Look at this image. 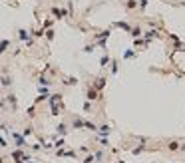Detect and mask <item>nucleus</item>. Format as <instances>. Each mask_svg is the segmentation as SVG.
Instances as JSON below:
<instances>
[{"label": "nucleus", "instance_id": "nucleus-13", "mask_svg": "<svg viewBox=\"0 0 185 163\" xmlns=\"http://www.w3.org/2000/svg\"><path fill=\"white\" fill-rule=\"evenodd\" d=\"M30 133H32V127L28 126V127H26V129H24V133H22V135H24V137H26V135H30Z\"/></svg>", "mask_w": 185, "mask_h": 163}, {"label": "nucleus", "instance_id": "nucleus-12", "mask_svg": "<svg viewBox=\"0 0 185 163\" xmlns=\"http://www.w3.org/2000/svg\"><path fill=\"white\" fill-rule=\"evenodd\" d=\"M46 38H48V40H52V38H54V30H48L46 32Z\"/></svg>", "mask_w": 185, "mask_h": 163}, {"label": "nucleus", "instance_id": "nucleus-11", "mask_svg": "<svg viewBox=\"0 0 185 163\" xmlns=\"http://www.w3.org/2000/svg\"><path fill=\"white\" fill-rule=\"evenodd\" d=\"M88 97L90 100H96V90H88Z\"/></svg>", "mask_w": 185, "mask_h": 163}, {"label": "nucleus", "instance_id": "nucleus-3", "mask_svg": "<svg viewBox=\"0 0 185 163\" xmlns=\"http://www.w3.org/2000/svg\"><path fill=\"white\" fill-rule=\"evenodd\" d=\"M52 14H54V16H56V18L60 20L62 16H66V10H60V8H56V6H54V8H52Z\"/></svg>", "mask_w": 185, "mask_h": 163}, {"label": "nucleus", "instance_id": "nucleus-2", "mask_svg": "<svg viewBox=\"0 0 185 163\" xmlns=\"http://www.w3.org/2000/svg\"><path fill=\"white\" fill-rule=\"evenodd\" d=\"M14 141H16V147H18V149L26 147V139H24V135H20V133H14Z\"/></svg>", "mask_w": 185, "mask_h": 163}, {"label": "nucleus", "instance_id": "nucleus-1", "mask_svg": "<svg viewBox=\"0 0 185 163\" xmlns=\"http://www.w3.org/2000/svg\"><path fill=\"white\" fill-rule=\"evenodd\" d=\"M12 159H14L16 163H24V161H30V159H28V155H24V151H22V149H16L14 153H12Z\"/></svg>", "mask_w": 185, "mask_h": 163}, {"label": "nucleus", "instance_id": "nucleus-16", "mask_svg": "<svg viewBox=\"0 0 185 163\" xmlns=\"http://www.w3.org/2000/svg\"><path fill=\"white\" fill-rule=\"evenodd\" d=\"M0 163H4V159H2V157H0Z\"/></svg>", "mask_w": 185, "mask_h": 163}, {"label": "nucleus", "instance_id": "nucleus-6", "mask_svg": "<svg viewBox=\"0 0 185 163\" xmlns=\"http://www.w3.org/2000/svg\"><path fill=\"white\" fill-rule=\"evenodd\" d=\"M6 101H10V106H12V107H16V96H12V94H10V96H6Z\"/></svg>", "mask_w": 185, "mask_h": 163}, {"label": "nucleus", "instance_id": "nucleus-5", "mask_svg": "<svg viewBox=\"0 0 185 163\" xmlns=\"http://www.w3.org/2000/svg\"><path fill=\"white\" fill-rule=\"evenodd\" d=\"M18 38H20V40H26V42H28V40H30V34H28L26 30H20V32H18Z\"/></svg>", "mask_w": 185, "mask_h": 163}, {"label": "nucleus", "instance_id": "nucleus-4", "mask_svg": "<svg viewBox=\"0 0 185 163\" xmlns=\"http://www.w3.org/2000/svg\"><path fill=\"white\" fill-rule=\"evenodd\" d=\"M8 46H10V40H2V42H0V56L6 52V48H8Z\"/></svg>", "mask_w": 185, "mask_h": 163}, {"label": "nucleus", "instance_id": "nucleus-10", "mask_svg": "<svg viewBox=\"0 0 185 163\" xmlns=\"http://www.w3.org/2000/svg\"><path fill=\"white\" fill-rule=\"evenodd\" d=\"M38 82H40V86H50V84H52V82H48V80L44 78V76H42V78L38 80Z\"/></svg>", "mask_w": 185, "mask_h": 163}, {"label": "nucleus", "instance_id": "nucleus-15", "mask_svg": "<svg viewBox=\"0 0 185 163\" xmlns=\"http://www.w3.org/2000/svg\"><path fill=\"white\" fill-rule=\"evenodd\" d=\"M108 62H110V58H108V56H104V58H102V66H106Z\"/></svg>", "mask_w": 185, "mask_h": 163}, {"label": "nucleus", "instance_id": "nucleus-7", "mask_svg": "<svg viewBox=\"0 0 185 163\" xmlns=\"http://www.w3.org/2000/svg\"><path fill=\"white\" fill-rule=\"evenodd\" d=\"M64 84H66V86H76V84H78V80H76V78H68Z\"/></svg>", "mask_w": 185, "mask_h": 163}, {"label": "nucleus", "instance_id": "nucleus-8", "mask_svg": "<svg viewBox=\"0 0 185 163\" xmlns=\"http://www.w3.org/2000/svg\"><path fill=\"white\" fill-rule=\"evenodd\" d=\"M56 129H58V133H62V135H66V126H64V123H60V126H58Z\"/></svg>", "mask_w": 185, "mask_h": 163}, {"label": "nucleus", "instance_id": "nucleus-9", "mask_svg": "<svg viewBox=\"0 0 185 163\" xmlns=\"http://www.w3.org/2000/svg\"><path fill=\"white\" fill-rule=\"evenodd\" d=\"M10 84H12V80H10L8 76H6V78H2V86H4V88H8Z\"/></svg>", "mask_w": 185, "mask_h": 163}, {"label": "nucleus", "instance_id": "nucleus-14", "mask_svg": "<svg viewBox=\"0 0 185 163\" xmlns=\"http://www.w3.org/2000/svg\"><path fill=\"white\" fill-rule=\"evenodd\" d=\"M0 145H2V147H6V145H8V143H6V139H4L2 135H0Z\"/></svg>", "mask_w": 185, "mask_h": 163}]
</instances>
